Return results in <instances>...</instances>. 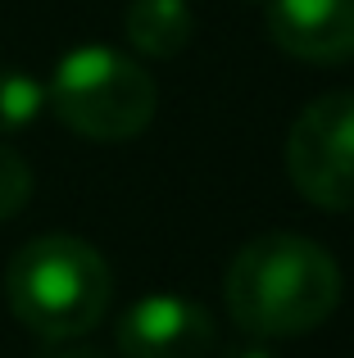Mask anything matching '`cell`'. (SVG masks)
I'll use <instances>...</instances> for the list:
<instances>
[{
  "label": "cell",
  "instance_id": "1",
  "mask_svg": "<svg viewBox=\"0 0 354 358\" xmlns=\"http://www.w3.org/2000/svg\"><path fill=\"white\" fill-rule=\"evenodd\" d=\"M232 322L255 341H291L323 327L341 304V268L318 241L268 231L241 245L222 281Z\"/></svg>",
  "mask_w": 354,
  "mask_h": 358
},
{
  "label": "cell",
  "instance_id": "2",
  "mask_svg": "<svg viewBox=\"0 0 354 358\" xmlns=\"http://www.w3.org/2000/svg\"><path fill=\"white\" fill-rule=\"evenodd\" d=\"M5 299L32 336L64 345L100 327L114 299V277L82 236H36L9 259Z\"/></svg>",
  "mask_w": 354,
  "mask_h": 358
},
{
  "label": "cell",
  "instance_id": "3",
  "mask_svg": "<svg viewBox=\"0 0 354 358\" xmlns=\"http://www.w3.org/2000/svg\"><path fill=\"white\" fill-rule=\"evenodd\" d=\"M45 96H50V109L64 127L87 141H100V145L141 136L155 118V105H160L155 78L114 45L69 50L55 69Z\"/></svg>",
  "mask_w": 354,
  "mask_h": 358
},
{
  "label": "cell",
  "instance_id": "4",
  "mask_svg": "<svg viewBox=\"0 0 354 358\" xmlns=\"http://www.w3.org/2000/svg\"><path fill=\"white\" fill-rule=\"evenodd\" d=\"M286 173L318 209H354V91H327L300 109L286 136Z\"/></svg>",
  "mask_w": 354,
  "mask_h": 358
},
{
  "label": "cell",
  "instance_id": "5",
  "mask_svg": "<svg viewBox=\"0 0 354 358\" xmlns=\"http://www.w3.org/2000/svg\"><path fill=\"white\" fill-rule=\"evenodd\" d=\"M123 358H204L213 350V317L186 295H146L118 317Z\"/></svg>",
  "mask_w": 354,
  "mask_h": 358
},
{
  "label": "cell",
  "instance_id": "6",
  "mask_svg": "<svg viewBox=\"0 0 354 358\" xmlns=\"http://www.w3.org/2000/svg\"><path fill=\"white\" fill-rule=\"evenodd\" d=\"M268 41L300 64L354 59V0H268Z\"/></svg>",
  "mask_w": 354,
  "mask_h": 358
},
{
  "label": "cell",
  "instance_id": "7",
  "mask_svg": "<svg viewBox=\"0 0 354 358\" xmlns=\"http://www.w3.org/2000/svg\"><path fill=\"white\" fill-rule=\"evenodd\" d=\"M127 41L146 55V59H173L195 32V18L186 0H132L123 14Z\"/></svg>",
  "mask_w": 354,
  "mask_h": 358
},
{
  "label": "cell",
  "instance_id": "8",
  "mask_svg": "<svg viewBox=\"0 0 354 358\" xmlns=\"http://www.w3.org/2000/svg\"><path fill=\"white\" fill-rule=\"evenodd\" d=\"M45 109H50L45 82H36L23 69H0V141L27 131Z\"/></svg>",
  "mask_w": 354,
  "mask_h": 358
},
{
  "label": "cell",
  "instance_id": "9",
  "mask_svg": "<svg viewBox=\"0 0 354 358\" xmlns=\"http://www.w3.org/2000/svg\"><path fill=\"white\" fill-rule=\"evenodd\" d=\"M32 195V168L9 141H0V222L14 218Z\"/></svg>",
  "mask_w": 354,
  "mask_h": 358
},
{
  "label": "cell",
  "instance_id": "10",
  "mask_svg": "<svg viewBox=\"0 0 354 358\" xmlns=\"http://www.w3.org/2000/svg\"><path fill=\"white\" fill-rule=\"evenodd\" d=\"M64 345H69V341H64ZM50 358H105V354H100V350H82V345H69V350H55Z\"/></svg>",
  "mask_w": 354,
  "mask_h": 358
},
{
  "label": "cell",
  "instance_id": "11",
  "mask_svg": "<svg viewBox=\"0 0 354 358\" xmlns=\"http://www.w3.org/2000/svg\"><path fill=\"white\" fill-rule=\"evenodd\" d=\"M227 358H273V354H268L264 345H246V350H232Z\"/></svg>",
  "mask_w": 354,
  "mask_h": 358
}]
</instances>
